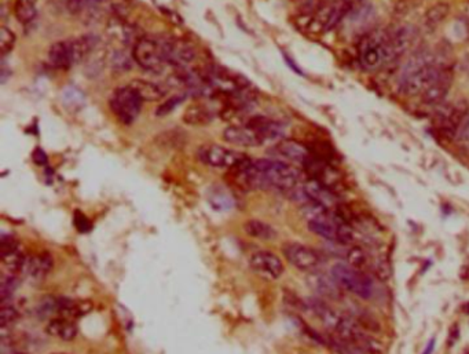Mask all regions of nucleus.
<instances>
[{
	"label": "nucleus",
	"instance_id": "nucleus-1",
	"mask_svg": "<svg viewBox=\"0 0 469 354\" xmlns=\"http://www.w3.org/2000/svg\"><path fill=\"white\" fill-rule=\"evenodd\" d=\"M231 170H234L237 180L249 189H277L289 192L296 189L302 179L300 170L277 159H247Z\"/></svg>",
	"mask_w": 469,
	"mask_h": 354
},
{
	"label": "nucleus",
	"instance_id": "nucleus-2",
	"mask_svg": "<svg viewBox=\"0 0 469 354\" xmlns=\"http://www.w3.org/2000/svg\"><path fill=\"white\" fill-rule=\"evenodd\" d=\"M441 62L442 61H439L428 50H421L412 54L401 71V91L409 97H421L431 83Z\"/></svg>",
	"mask_w": 469,
	"mask_h": 354
},
{
	"label": "nucleus",
	"instance_id": "nucleus-3",
	"mask_svg": "<svg viewBox=\"0 0 469 354\" xmlns=\"http://www.w3.org/2000/svg\"><path fill=\"white\" fill-rule=\"evenodd\" d=\"M358 59L365 71L374 72L398 59L390 29H377L363 36L358 47Z\"/></svg>",
	"mask_w": 469,
	"mask_h": 354
},
{
	"label": "nucleus",
	"instance_id": "nucleus-4",
	"mask_svg": "<svg viewBox=\"0 0 469 354\" xmlns=\"http://www.w3.org/2000/svg\"><path fill=\"white\" fill-rule=\"evenodd\" d=\"M330 276L341 288L359 298L370 299L374 294V281L372 280L370 274L356 269L348 262L336 263L330 270Z\"/></svg>",
	"mask_w": 469,
	"mask_h": 354
},
{
	"label": "nucleus",
	"instance_id": "nucleus-5",
	"mask_svg": "<svg viewBox=\"0 0 469 354\" xmlns=\"http://www.w3.org/2000/svg\"><path fill=\"white\" fill-rule=\"evenodd\" d=\"M144 101L130 86L119 87L113 91L109 105L116 118L124 124H133L142 111Z\"/></svg>",
	"mask_w": 469,
	"mask_h": 354
},
{
	"label": "nucleus",
	"instance_id": "nucleus-6",
	"mask_svg": "<svg viewBox=\"0 0 469 354\" xmlns=\"http://www.w3.org/2000/svg\"><path fill=\"white\" fill-rule=\"evenodd\" d=\"M435 115V126L438 131L449 138L457 137L459 130L468 118L469 106L464 101H454L449 104H442L438 106Z\"/></svg>",
	"mask_w": 469,
	"mask_h": 354
},
{
	"label": "nucleus",
	"instance_id": "nucleus-7",
	"mask_svg": "<svg viewBox=\"0 0 469 354\" xmlns=\"http://www.w3.org/2000/svg\"><path fill=\"white\" fill-rule=\"evenodd\" d=\"M453 69L449 64L446 62H441L431 83L428 84V87L425 88V91L421 94L423 101L427 105L431 106H441L442 104H445L446 97L449 95L450 90H452V84H453Z\"/></svg>",
	"mask_w": 469,
	"mask_h": 354
},
{
	"label": "nucleus",
	"instance_id": "nucleus-8",
	"mask_svg": "<svg viewBox=\"0 0 469 354\" xmlns=\"http://www.w3.org/2000/svg\"><path fill=\"white\" fill-rule=\"evenodd\" d=\"M197 158L201 163L216 169H234L248 159L240 152L213 144L201 147L197 151Z\"/></svg>",
	"mask_w": 469,
	"mask_h": 354
},
{
	"label": "nucleus",
	"instance_id": "nucleus-9",
	"mask_svg": "<svg viewBox=\"0 0 469 354\" xmlns=\"http://www.w3.org/2000/svg\"><path fill=\"white\" fill-rule=\"evenodd\" d=\"M133 57L134 61L145 71L152 73H161L164 71V57L161 53L160 41L142 37L134 47H133Z\"/></svg>",
	"mask_w": 469,
	"mask_h": 354
},
{
	"label": "nucleus",
	"instance_id": "nucleus-10",
	"mask_svg": "<svg viewBox=\"0 0 469 354\" xmlns=\"http://www.w3.org/2000/svg\"><path fill=\"white\" fill-rule=\"evenodd\" d=\"M284 255L291 265L309 273L318 272L323 265V257L318 251L299 243L287 244L284 247Z\"/></svg>",
	"mask_w": 469,
	"mask_h": 354
},
{
	"label": "nucleus",
	"instance_id": "nucleus-11",
	"mask_svg": "<svg viewBox=\"0 0 469 354\" xmlns=\"http://www.w3.org/2000/svg\"><path fill=\"white\" fill-rule=\"evenodd\" d=\"M270 153L277 160L302 166H306L313 158L310 149L302 142H298L295 140H281L276 142V145L270 149Z\"/></svg>",
	"mask_w": 469,
	"mask_h": 354
},
{
	"label": "nucleus",
	"instance_id": "nucleus-12",
	"mask_svg": "<svg viewBox=\"0 0 469 354\" xmlns=\"http://www.w3.org/2000/svg\"><path fill=\"white\" fill-rule=\"evenodd\" d=\"M160 47L165 64L176 68H186L195 58L194 48L184 40L164 39L160 41Z\"/></svg>",
	"mask_w": 469,
	"mask_h": 354
},
{
	"label": "nucleus",
	"instance_id": "nucleus-13",
	"mask_svg": "<svg viewBox=\"0 0 469 354\" xmlns=\"http://www.w3.org/2000/svg\"><path fill=\"white\" fill-rule=\"evenodd\" d=\"M251 269L263 279L277 280L284 273V265L281 259L269 251H258L249 259Z\"/></svg>",
	"mask_w": 469,
	"mask_h": 354
},
{
	"label": "nucleus",
	"instance_id": "nucleus-14",
	"mask_svg": "<svg viewBox=\"0 0 469 354\" xmlns=\"http://www.w3.org/2000/svg\"><path fill=\"white\" fill-rule=\"evenodd\" d=\"M238 124H247L249 127H252L253 130H256L263 142H278L281 140H284V134H285V126L281 124L277 120L265 118V116H259V115H253V116H245L242 119L241 123Z\"/></svg>",
	"mask_w": 469,
	"mask_h": 354
},
{
	"label": "nucleus",
	"instance_id": "nucleus-15",
	"mask_svg": "<svg viewBox=\"0 0 469 354\" xmlns=\"http://www.w3.org/2000/svg\"><path fill=\"white\" fill-rule=\"evenodd\" d=\"M226 142L242 147V148H256L265 145L260 134L247 124H231L223 133Z\"/></svg>",
	"mask_w": 469,
	"mask_h": 354
},
{
	"label": "nucleus",
	"instance_id": "nucleus-16",
	"mask_svg": "<svg viewBox=\"0 0 469 354\" xmlns=\"http://www.w3.org/2000/svg\"><path fill=\"white\" fill-rule=\"evenodd\" d=\"M66 8L75 15L97 19L106 11L111 12V0H68Z\"/></svg>",
	"mask_w": 469,
	"mask_h": 354
},
{
	"label": "nucleus",
	"instance_id": "nucleus-17",
	"mask_svg": "<svg viewBox=\"0 0 469 354\" xmlns=\"http://www.w3.org/2000/svg\"><path fill=\"white\" fill-rule=\"evenodd\" d=\"M48 61L57 69H69L75 65L73 50L70 40H61L54 43L48 50Z\"/></svg>",
	"mask_w": 469,
	"mask_h": 354
},
{
	"label": "nucleus",
	"instance_id": "nucleus-18",
	"mask_svg": "<svg viewBox=\"0 0 469 354\" xmlns=\"http://www.w3.org/2000/svg\"><path fill=\"white\" fill-rule=\"evenodd\" d=\"M216 116V112L212 106L204 102H197L190 105L183 113V122L189 126H207Z\"/></svg>",
	"mask_w": 469,
	"mask_h": 354
},
{
	"label": "nucleus",
	"instance_id": "nucleus-19",
	"mask_svg": "<svg viewBox=\"0 0 469 354\" xmlns=\"http://www.w3.org/2000/svg\"><path fill=\"white\" fill-rule=\"evenodd\" d=\"M207 198H208L209 205L218 212L230 211L236 207L234 194L230 192V189L222 185L212 186L207 193Z\"/></svg>",
	"mask_w": 469,
	"mask_h": 354
},
{
	"label": "nucleus",
	"instance_id": "nucleus-20",
	"mask_svg": "<svg viewBox=\"0 0 469 354\" xmlns=\"http://www.w3.org/2000/svg\"><path fill=\"white\" fill-rule=\"evenodd\" d=\"M94 305L90 301H73V299H57V313L66 319H80L93 310Z\"/></svg>",
	"mask_w": 469,
	"mask_h": 354
},
{
	"label": "nucleus",
	"instance_id": "nucleus-21",
	"mask_svg": "<svg viewBox=\"0 0 469 354\" xmlns=\"http://www.w3.org/2000/svg\"><path fill=\"white\" fill-rule=\"evenodd\" d=\"M46 333L50 337L69 342V341H73L77 337V327L75 326L73 322H70V319L58 317V319H52L47 324Z\"/></svg>",
	"mask_w": 469,
	"mask_h": 354
},
{
	"label": "nucleus",
	"instance_id": "nucleus-22",
	"mask_svg": "<svg viewBox=\"0 0 469 354\" xmlns=\"http://www.w3.org/2000/svg\"><path fill=\"white\" fill-rule=\"evenodd\" d=\"M51 268H52L51 257L48 254H40V255L26 258L23 270L30 279L39 281L47 276Z\"/></svg>",
	"mask_w": 469,
	"mask_h": 354
},
{
	"label": "nucleus",
	"instance_id": "nucleus-23",
	"mask_svg": "<svg viewBox=\"0 0 469 354\" xmlns=\"http://www.w3.org/2000/svg\"><path fill=\"white\" fill-rule=\"evenodd\" d=\"M128 86L135 90V93L141 97L142 101H146V102L160 101L166 94V90L162 86L153 83V82H149V80L134 79V80L130 82Z\"/></svg>",
	"mask_w": 469,
	"mask_h": 354
},
{
	"label": "nucleus",
	"instance_id": "nucleus-24",
	"mask_svg": "<svg viewBox=\"0 0 469 354\" xmlns=\"http://www.w3.org/2000/svg\"><path fill=\"white\" fill-rule=\"evenodd\" d=\"M61 100H62V104L64 106L70 111V112H79L82 111L86 104H87V98H86V94L75 87V86H68L62 90V94H61Z\"/></svg>",
	"mask_w": 469,
	"mask_h": 354
},
{
	"label": "nucleus",
	"instance_id": "nucleus-25",
	"mask_svg": "<svg viewBox=\"0 0 469 354\" xmlns=\"http://www.w3.org/2000/svg\"><path fill=\"white\" fill-rule=\"evenodd\" d=\"M450 7L448 3H437L430 7L424 15V26L430 30L439 28L449 17Z\"/></svg>",
	"mask_w": 469,
	"mask_h": 354
},
{
	"label": "nucleus",
	"instance_id": "nucleus-26",
	"mask_svg": "<svg viewBox=\"0 0 469 354\" xmlns=\"http://www.w3.org/2000/svg\"><path fill=\"white\" fill-rule=\"evenodd\" d=\"M312 287L314 290L320 294L322 297H329V298H336L338 295V288L340 287L336 280L330 276L326 277L318 272L312 273Z\"/></svg>",
	"mask_w": 469,
	"mask_h": 354
},
{
	"label": "nucleus",
	"instance_id": "nucleus-27",
	"mask_svg": "<svg viewBox=\"0 0 469 354\" xmlns=\"http://www.w3.org/2000/svg\"><path fill=\"white\" fill-rule=\"evenodd\" d=\"M245 232L253 237V239H259V240H273L277 237V232L273 226H270L269 223H265L262 221H248L245 223Z\"/></svg>",
	"mask_w": 469,
	"mask_h": 354
},
{
	"label": "nucleus",
	"instance_id": "nucleus-28",
	"mask_svg": "<svg viewBox=\"0 0 469 354\" xmlns=\"http://www.w3.org/2000/svg\"><path fill=\"white\" fill-rule=\"evenodd\" d=\"M14 14L22 24L33 21L37 14V0H15Z\"/></svg>",
	"mask_w": 469,
	"mask_h": 354
},
{
	"label": "nucleus",
	"instance_id": "nucleus-29",
	"mask_svg": "<svg viewBox=\"0 0 469 354\" xmlns=\"http://www.w3.org/2000/svg\"><path fill=\"white\" fill-rule=\"evenodd\" d=\"M133 59H134L133 54L130 55L126 51L116 50V51H113V54L111 57V64L117 71H128V69L133 68Z\"/></svg>",
	"mask_w": 469,
	"mask_h": 354
},
{
	"label": "nucleus",
	"instance_id": "nucleus-30",
	"mask_svg": "<svg viewBox=\"0 0 469 354\" xmlns=\"http://www.w3.org/2000/svg\"><path fill=\"white\" fill-rule=\"evenodd\" d=\"M15 41H17V37H15L14 32L10 30L6 26H1L0 28V51H1L3 57H6L7 54H10L12 51Z\"/></svg>",
	"mask_w": 469,
	"mask_h": 354
},
{
	"label": "nucleus",
	"instance_id": "nucleus-31",
	"mask_svg": "<svg viewBox=\"0 0 469 354\" xmlns=\"http://www.w3.org/2000/svg\"><path fill=\"white\" fill-rule=\"evenodd\" d=\"M187 94L182 93V94H178V95H173V97H169L168 100H165V102H162L156 111V116L158 118H162V116H166L169 115L176 106H179L184 100H186Z\"/></svg>",
	"mask_w": 469,
	"mask_h": 354
},
{
	"label": "nucleus",
	"instance_id": "nucleus-32",
	"mask_svg": "<svg viewBox=\"0 0 469 354\" xmlns=\"http://www.w3.org/2000/svg\"><path fill=\"white\" fill-rule=\"evenodd\" d=\"M17 286H18V279L15 277V274H7L6 277H3L1 284H0V297H1L3 304L6 302L7 298L12 295Z\"/></svg>",
	"mask_w": 469,
	"mask_h": 354
},
{
	"label": "nucleus",
	"instance_id": "nucleus-33",
	"mask_svg": "<svg viewBox=\"0 0 469 354\" xmlns=\"http://www.w3.org/2000/svg\"><path fill=\"white\" fill-rule=\"evenodd\" d=\"M18 310L11 305H1L0 310V320H1V328L6 330L8 326L14 324L18 320Z\"/></svg>",
	"mask_w": 469,
	"mask_h": 354
},
{
	"label": "nucleus",
	"instance_id": "nucleus-34",
	"mask_svg": "<svg viewBox=\"0 0 469 354\" xmlns=\"http://www.w3.org/2000/svg\"><path fill=\"white\" fill-rule=\"evenodd\" d=\"M456 140H457V142L460 144V147H461L467 153H469V115L468 118L466 119V122L463 123L461 129L459 130Z\"/></svg>",
	"mask_w": 469,
	"mask_h": 354
},
{
	"label": "nucleus",
	"instance_id": "nucleus-35",
	"mask_svg": "<svg viewBox=\"0 0 469 354\" xmlns=\"http://www.w3.org/2000/svg\"><path fill=\"white\" fill-rule=\"evenodd\" d=\"M75 226L79 232L82 233H87L91 229V222L87 219L86 215H83L82 212H75Z\"/></svg>",
	"mask_w": 469,
	"mask_h": 354
},
{
	"label": "nucleus",
	"instance_id": "nucleus-36",
	"mask_svg": "<svg viewBox=\"0 0 469 354\" xmlns=\"http://www.w3.org/2000/svg\"><path fill=\"white\" fill-rule=\"evenodd\" d=\"M33 160L36 162V165H46L47 156H46V153H44L40 148H37V149L33 152Z\"/></svg>",
	"mask_w": 469,
	"mask_h": 354
},
{
	"label": "nucleus",
	"instance_id": "nucleus-37",
	"mask_svg": "<svg viewBox=\"0 0 469 354\" xmlns=\"http://www.w3.org/2000/svg\"><path fill=\"white\" fill-rule=\"evenodd\" d=\"M464 310H466V312H467V313L469 315V304H467V305L464 306Z\"/></svg>",
	"mask_w": 469,
	"mask_h": 354
},
{
	"label": "nucleus",
	"instance_id": "nucleus-38",
	"mask_svg": "<svg viewBox=\"0 0 469 354\" xmlns=\"http://www.w3.org/2000/svg\"><path fill=\"white\" fill-rule=\"evenodd\" d=\"M55 354H64V353H55Z\"/></svg>",
	"mask_w": 469,
	"mask_h": 354
}]
</instances>
